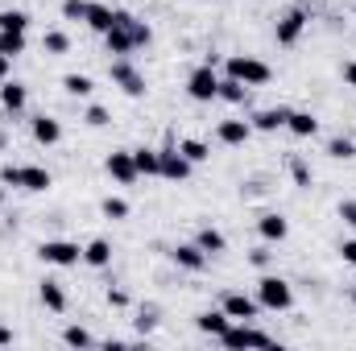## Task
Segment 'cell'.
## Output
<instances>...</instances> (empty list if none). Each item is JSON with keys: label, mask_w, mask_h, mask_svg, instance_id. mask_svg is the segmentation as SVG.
<instances>
[{"label": "cell", "mask_w": 356, "mask_h": 351, "mask_svg": "<svg viewBox=\"0 0 356 351\" xmlns=\"http://www.w3.org/2000/svg\"><path fill=\"white\" fill-rule=\"evenodd\" d=\"M340 261L356 264V240H344V244H340Z\"/></svg>", "instance_id": "42"}, {"label": "cell", "mask_w": 356, "mask_h": 351, "mask_svg": "<svg viewBox=\"0 0 356 351\" xmlns=\"http://www.w3.org/2000/svg\"><path fill=\"white\" fill-rule=\"evenodd\" d=\"M25 103H29V91H25V83H17V79H4L0 83V108L4 112H25Z\"/></svg>", "instance_id": "16"}, {"label": "cell", "mask_w": 356, "mask_h": 351, "mask_svg": "<svg viewBox=\"0 0 356 351\" xmlns=\"http://www.w3.org/2000/svg\"><path fill=\"white\" fill-rule=\"evenodd\" d=\"M63 91L75 95V99H88L91 91H95V83H91V75H67L63 79Z\"/></svg>", "instance_id": "30"}, {"label": "cell", "mask_w": 356, "mask_h": 351, "mask_svg": "<svg viewBox=\"0 0 356 351\" xmlns=\"http://www.w3.org/2000/svg\"><path fill=\"white\" fill-rule=\"evenodd\" d=\"M286 128H290L294 137H302V141H307V137H315V132H319V120H315L311 112H290Z\"/></svg>", "instance_id": "26"}, {"label": "cell", "mask_w": 356, "mask_h": 351, "mask_svg": "<svg viewBox=\"0 0 356 351\" xmlns=\"http://www.w3.org/2000/svg\"><path fill=\"white\" fill-rule=\"evenodd\" d=\"M216 91H220V75H216V62L207 58L203 67H195V71H191V79H186V95H191L195 103H211V99H216Z\"/></svg>", "instance_id": "4"}, {"label": "cell", "mask_w": 356, "mask_h": 351, "mask_svg": "<svg viewBox=\"0 0 356 351\" xmlns=\"http://www.w3.org/2000/svg\"><path fill=\"white\" fill-rule=\"evenodd\" d=\"M99 211H104V219H129V203L116 198V194H108V198L99 203Z\"/></svg>", "instance_id": "33"}, {"label": "cell", "mask_w": 356, "mask_h": 351, "mask_svg": "<svg viewBox=\"0 0 356 351\" xmlns=\"http://www.w3.org/2000/svg\"><path fill=\"white\" fill-rule=\"evenodd\" d=\"M108 306H112V310H124V306H129V293H124V289H108Z\"/></svg>", "instance_id": "40"}, {"label": "cell", "mask_w": 356, "mask_h": 351, "mask_svg": "<svg viewBox=\"0 0 356 351\" xmlns=\"http://www.w3.org/2000/svg\"><path fill=\"white\" fill-rule=\"evenodd\" d=\"M83 120H88V128H104V124H108V108L91 103L88 112H83Z\"/></svg>", "instance_id": "36"}, {"label": "cell", "mask_w": 356, "mask_h": 351, "mask_svg": "<svg viewBox=\"0 0 356 351\" xmlns=\"http://www.w3.org/2000/svg\"><path fill=\"white\" fill-rule=\"evenodd\" d=\"M224 75H228V79H241L245 87H266L269 79H273L269 62L249 58V54H228V58H224Z\"/></svg>", "instance_id": "1"}, {"label": "cell", "mask_w": 356, "mask_h": 351, "mask_svg": "<svg viewBox=\"0 0 356 351\" xmlns=\"http://www.w3.org/2000/svg\"><path fill=\"white\" fill-rule=\"evenodd\" d=\"M29 132H33V141H38V145H46V149L63 141V124H58L54 116H33V124H29Z\"/></svg>", "instance_id": "15"}, {"label": "cell", "mask_w": 356, "mask_h": 351, "mask_svg": "<svg viewBox=\"0 0 356 351\" xmlns=\"http://www.w3.org/2000/svg\"><path fill=\"white\" fill-rule=\"evenodd\" d=\"M8 71H13V58H4V54H0V83L8 79Z\"/></svg>", "instance_id": "45"}, {"label": "cell", "mask_w": 356, "mask_h": 351, "mask_svg": "<svg viewBox=\"0 0 356 351\" xmlns=\"http://www.w3.org/2000/svg\"><path fill=\"white\" fill-rule=\"evenodd\" d=\"M216 137H220V145H249V137H253V124L249 120H220V128H216Z\"/></svg>", "instance_id": "12"}, {"label": "cell", "mask_w": 356, "mask_h": 351, "mask_svg": "<svg viewBox=\"0 0 356 351\" xmlns=\"http://www.w3.org/2000/svg\"><path fill=\"white\" fill-rule=\"evenodd\" d=\"M38 298H42V306H46V310H54V314H63V310H67V289H63L58 281H50V277L38 285Z\"/></svg>", "instance_id": "19"}, {"label": "cell", "mask_w": 356, "mask_h": 351, "mask_svg": "<svg viewBox=\"0 0 356 351\" xmlns=\"http://www.w3.org/2000/svg\"><path fill=\"white\" fill-rule=\"evenodd\" d=\"M63 343H67V348H91L95 339H91L83 327H67V331H63Z\"/></svg>", "instance_id": "34"}, {"label": "cell", "mask_w": 356, "mask_h": 351, "mask_svg": "<svg viewBox=\"0 0 356 351\" xmlns=\"http://www.w3.org/2000/svg\"><path fill=\"white\" fill-rule=\"evenodd\" d=\"M307 21H311V12H307V8H286V12L277 17V29H273V37H277V46H294V42L302 37V29H307Z\"/></svg>", "instance_id": "8"}, {"label": "cell", "mask_w": 356, "mask_h": 351, "mask_svg": "<svg viewBox=\"0 0 356 351\" xmlns=\"http://www.w3.org/2000/svg\"><path fill=\"white\" fill-rule=\"evenodd\" d=\"M83 21H88V29H95V33L104 37V33L116 25V8H108V4H95V0H91V4H88V17H83Z\"/></svg>", "instance_id": "20"}, {"label": "cell", "mask_w": 356, "mask_h": 351, "mask_svg": "<svg viewBox=\"0 0 356 351\" xmlns=\"http://www.w3.org/2000/svg\"><path fill=\"white\" fill-rule=\"evenodd\" d=\"M38 261L54 264V268H75V264L83 261V248L75 240H42L38 244Z\"/></svg>", "instance_id": "3"}, {"label": "cell", "mask_w": 356, "mask_h": 351, "mask_svg": "<svg viewBox=\"0 0 356 351\" xmlns=\"http://www.w3.org/2000/svg\"><path fill=\"white\" fill-rule=\"evenodd\" d=\"M88 4L91 0H63V17L67 21H83L88 17Z\"/></svg>", "instance_id": "35"}, {"label": "cell", "mask_w": 356, "mask_h": 351, "mask_svg": "<svg viewBox=\"0 0 356 351\" xmlns=\"http://www.w3.org/2000/svg\"><path fill=\"white\" fill-rule=\"evenodd\" d=\"M83 264H91V268H108V264H112V244H108V240H91V244H83Z\"/></svg>", "instance_id": "24"}, {"label": "cell", "mask_w": 356, "mask_h": 351, "mask_svg": "<svg viewBox=\"0 0 356 351\" xmlns=\"http://www.w3.org/2000/svg\"><path fill=\"white\" fill-rule=\"evenodd\" d=\"M257 232H261V240H266V244H282V240L290 236V223H286V215L266 211V215L257 219Z\"/></svg>", "instance_id": "14"}, {"label": "cell", "mask_w": 356, "mask_h": 351, "mask_svg": "<svg viewBox=\"0 0 356 351\" xmlns=\"http://www.w3.org/2000/svg\"><path fill=\"white\" fill-rule=\"evenodd\" d=\"M104 170H108V178H116L120 186H133L137 182V162H133V149H112L108 153V162H104Z\"/></svg>", "instance_id": "9"}, {"label": "cell", "mask_w": 356, "mask_h": 351, "mask_svg": "<svg viewBox=\"0 0 356 351\" xmlns=\"http://www.w3.org/2000/svg\"><path fill=\"white\" fill-rule=\"evenodd\" d=\"M195 244H199V248H203L207 257H220V252H228V236H224L220 228H199Z\"/></svg>", "instance_id": "22"}, {"label": "cell", "mask_w": 356, "mask_h": 351, "mask_svg": "<svg viewBox=\"0 0 356 351\" xmlns=\"http://www.w3.org/2000/svg\"><path fill=\"white\" fill-rule=\"evenodd\" d=\"M286 120H290V108H261L249 116L253 132H277V128H286Z\"/></svg>", "instance_id": "13"}, {"label": "cell", "mask_w": 356, "mask_h": 351, "mask_svg": "<svg viewBox=\"0 0 356 351\" xmlns=\"http://www.w3.org/2000/svg\"><path fill=\"white\" fill-rule=\"evenodd\" d=\"M323 153H327V157H336V162H353V157H356V141H348V137H332Z\"/></svg>", "instance_id": "28"}, {"label": "cell", "mask_w": 356, "mask_h": 351, "mask_svg": "<svg viewBox=\"0 0 356 351\" xmlns=\"http://www.w3.org/2000/svg\"><path fill=\"white\" fill-rule=\"evenodd\" d=\"M25 46H29L25 33H17V29H0V54H4V58H21Z\"/></svg>", "instance_id": "27"}, {"label": "cell", "mask_w": 356, "mask_h": 351, "mask_svg": "<svg viewBox=\"0 0 356 351\" xmlns=\"http://www.w3.org/2000/svg\"><path fill=\"white\" fill-rule=\"evenodd\" d=\"M154 327H158V318H154V310H145V314L137 318V331H141V335H149Z\"/></svg>", "instance_id": "41"}, {"label": "cell", "mask_w": 356, "mask_h": 351, "mask_svg": "<svg viewBox=\"0 0 356 351\" xmlns=\"http://www.w3.org/2000/svg\"><path fill=\"white\" fill-rule=\"evenodd\" d=\"M195 327H199L203 335H211V339H220V335H224V331L232 327V318H228V314H224V306H220V310H203V314L195 318Z\"/></svg>", "instance_id": "18"}, {"label": "cell", "mask_w": 356, "mask_h": 351, "mask_svg": "<svg viewBox=\"0 0 356 351\" xmlns=\"http://www.w3.org/2000/svg\"><path fill=\"white\" fill-rule=\"evenodd\" d=\"M170 261H175L178 268H186V273H203L211 257H207L199 244H178V248H170Z\"/></svg>", "instance_id": "11"}, {"label": "cell", "mask_w": 356, "mask_h": 351, "mask_svg": "<svg viewBox=\"0 0 356 351\" xmlns=\"http://www.w3.org/2000/svg\"><path fill=\"white\" fill-rule=\"evenodd\" d=\"M42 50H46V54H54V58H58V54H67V50H71V37H67V33H63V29H50V33H46V37H42Z\"/></svg>", "instance_id": "32"}, {"label": "cell", "mask_w": 356, "mask_h": 351, "mask_svg": "<svg viewBox=\"0 0 356 351\" xmlns=\"http://www.w3.org/2000/svg\"><path fill=\"white\" fill-rule=\"evenodd\" d=\"M178 153H182L191 166H203V162L211 157V145H207V141H199V137H182V141H178Z\"/></svg>", "instance_id": "23"}, {"label": "cell", "mask_w": 356, "mask_h": 351, "mask_svg": "<svg viewBox=\"0 0 356 351\" xmlns=\"http://www.w3.org/2000/svg\"><path fill=\"white\" fill-rule=\"evenodd\" d=\"M104 46H108V54H116V58H124V54H133V50H137V46H133L129 25H112V29L104 33Z\"/></svg>", "instance_id": "17"}, {"label": "cell", "mask_w": 356, "mask_h": 351, "mask_svg": "<svg viewBox=\"0 0 356 351\" xmlns=\"http://www.w3.org/2000/svg\"><path fill=\"white\" fill-rule=\"evenodd\" d=\"M0 186H21V166H4L0 170Z\"/></svg>", "instance_id": "38"}, {"label": "cell", "mask_w": 356, "mask_h": 351, "mask_svg": "<svg viewBox=\"0 0 356 351\" xmlns=\"http://www.w3.org/2000/svg\"><path fill=\"white\" fill-rule=\"evenodd\" d=\"M290 174H294V182H298V186H311V170H307L302 162H290Z\"/></svg>", "instance_id": "39"}, {"label": "cell", "mask_w": 356, "mask_h": 351, "mask_svg": "<svg viewBox=\"0 0 356 351\" xmlns=\"http://www.w3.org/2000/svg\"><path fill=\"white\" fill-rule=\"evenodd\" d=\"M220 343L228 351H241V348H273V339H269L266 331H257V327H249V323H232L224 335H220Z\"/></svg>", "instance_id": "5"}, {"label": "cell", "mask_w": 356, "mask_h": 351, "mask_svg": "<svg viewBox=\"0 0 356 351\" xmlns=\"http://www.w3.org/2000/svg\"><path fill=\"white\" fill-rule=\"evenodd\" d=\"M353 306H356V289H353Z\"/></svg>", "instance_id": "48"}, {"label": "cell", "mask_w": 356, "mask_h": 351, "mask_svg": "<svg viewBox=\"0 0 356 351\" xmlns=\"http://www.w3.org/2000/svg\"><path fill=\"white\" fill-rule=\"evenodd\" d=\"M257 302H261V310H290L294 306V289H290V281L286 277H277V273H266L261 281H257Z\"/></svg>", "instance_id": "2"}, {"label": "cell", "mask_w": 356, "mask_h": 351, "mask_svg": "<svg viewBox=\"0 0 356 351\" xmlns=\"http://www.w3.org/2000/svg\"><path fill=\"white\" fill-rule=\"evenodd\" d=\"M4 343H13V331H8V327H0V348H4Z\"/></svg>", "instance_id": "46"}, {"label": "cell", "mask_w": 356, "mask_h": 351, "mask_svg": "<svg viewBox=\"0 0 356 351\" xmlns=\"http://www.w3.org/2000/svg\"><path fill=\"white\" fill-rule=\"evenodd\" d=\"M0 29L29 33V12H25V8H4V12H0Z\"/></svg>", "instance_id": "29"}, {"label": "cell", "mask_w": 356, "mask_h": 351, "mask_svg": "<svg viewBox=\"0 0 356 351\" xmlns=\"http://www.w3.org/2000/svg\"><path fill=\"white\" fill-rule=\"evenodd\" d=\"M340 219L356 232V198H344V203H340Z\"/></svg>", "instance_id": "37"}, {"label": "cell", "mask_w": 356, "mask_h": 351, "mask_svg": "<svg viewBox=\"0 0 356 351\" xmlns=\"http://www.w3.org/2000/svg\"><path fill=\"white\" fill-rule=\"evenodd\" d=\"M133 162H137V174L158 178V149H133Z\"/></svg>", "instance_id": "31"}, {"label": "cell", "mask_w": 356, "mask_h": 351, "mask_svg": "<svg viewBox=\"0 0 356 351\" xmlns=\"http://www.w3.org/2000/svg\"><path fill=\"white\" fill-rule=\"evenodd\" d=\"M249 91L253 87H245L241 79H228V75H224V79H220V91H216V99H224V103H232V108H245V103H249Z\"/></svg>", "instance_id": "21"}, {"label": "cell", "mask_w": 356, "mask_h": 351, "mask_svg": "<svg viewBox=\"0 0 356 351\" xmlns=\"http://www.w3.org/2000/svg\"><path fill=\"white\" fill-rule=\"evenodd\" d=\"M224 314H228L232 323H253V318L261 314V302L249 298V293H224Z\"/></svg>", "instance_id": "10"}, {"label": "cell", "mask_w": 356, "mask_h": 351, "mask_svg": "<svg viewBox=\"0 0 356 351\" xmlns=\"http://www.w3.org/2000/svg\"><path fill=\"white\" fill-rule=\"evenodd\" d=\"M108 75H112V83L124 91L129 99H141V95H145V75H141L129 58H116V62L108 67Z\"/></svg>", "instance_id": "7"}, {"label": "cell", "mask_w": 356, "mask_h": 351, "mask_svg": "<svg viewBox=\"0 0 356 351\" xmlns=\"http://www.w3.org/2000/svg\"><path fill=\"white\" fill-rule=\"evenodd\" d=\"M50 186H54L50 170H42V166H21V190H50Z\"/></svg>", "instance_id": "25"}, {"label": "cell", "mask_w": 356, "mask_h": 351, "mask_svg": "<svg viewBox=\"0 0 356 351\" xmlns=\"http://www.w3.org/2000/svg\"><path fill=\"white\" fill-rule=\"evenodd\" d=\"M344 83L356 87V58H353V62H344Z\"/></svg>", "instance_id": "44"}, {"label": "cell", "mask_w": 356, "mask_h": 351, "mask_svg": "<svg viewBox=\"0 0 356 351\" xmlns=\"http://www.w3.org/2000/svg\"><path fill=\"white\" fill-rule=\"evenodd\" d=\"M191 170H195V166L178 153L175 141H166V145L158 149V178H166V182H186V178H191Z\"/></svg>", "instance_id": "6"}, {"label": "cell", "mask_w": 356, "mask_h": 351, "mask_svg": "<svg viewBox=\"0 0 356 351\" xmlns=\"http://www.w3.org/2000/svg\"><path fill=\"white\" fill-rule=\"evenodd\" d=\"M0 207H4V186H0Z\"/></svg>", "instance_id": "47"}, {"label": "cell", "mask_w": 356, "mask_h": 351, "mask_svg": "<svg viewBox=\"0 0 356 351\" xmlns=\"http://www.w3.org/2000/svg\"><path fill=\"white\" fill-rule=\"evenodd\" d=\"M249 261L257 264V268H266V264H269V252H266V248H253V252H249Z\"/></svg>", "instance_id": "43"}]
</instances>
